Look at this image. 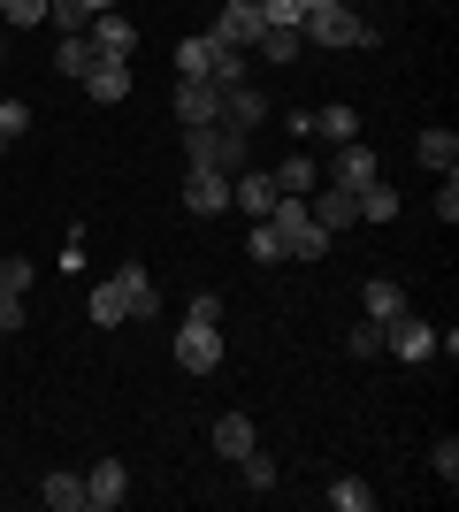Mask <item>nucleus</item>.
Here are the masks:
<instances>
[{
	"mask_svg": "<svg viewBox=\"0 0 459 512\" xmlns=\"http://www.w3.org/2000/svg\"><path fill=\"white\" fill-rule=\"evenodd\" d=\"M0 291H31V260H0Z\"/></svg>",
	"mask_w": 459,
	"mask_h": 512,
	"instance_id": "f704fd0d",
	"label": "nucleus"
},
{
	"mask_svg": "<svg viewBox=\"0 0 459 512\" xmlns=\"http://www.w3.org/2000/svg\"><path fill=\"white\" fill-rule=\"evenodd\" d=\"M414 153H421V169L452 176V169H459V130H452V123H429V130L414 138Z\"/></svg>",
	"mask_w": 459,
	"mask_h": 512,
	"instance_id": "2eb2a0df",
	"label": "nucleus"
},
{
	"mask_svg": "<svg viewBox=\"0 0 459 512\" xmlns=\"http://www.w3.org/2000/svg\"><path fill=\"white\" fill-rule=\"evenodd\" d=\"M268 222H276V237H284V260H322L329 253V230L322 222H314V207H306V199H276V207H268Z\"/></svg>",
	"mask_w": 459,
	"mask_h": 512,
	"instance_id": "f03ea898",
	"label": "nucleus"
},
{
	"mask_svg": "<svg viewBox=\"0 0 459 512\" xmlns=\"http://www.w3.org/2000/svg\"><path fill=\"white\" fill-rule=\"evenodd\" d=\"M299 31H306V46H375V23L352 0H314Z\"/></svg>",
	"mask_w": 459,
	"mask_h": 512,
	"instance_id": "f257e3e1",
	"label": "nucleus"
},
{
	"mask_svg": "<svg viewBox=\"0 0 459 512\" xmlns=\"http://www.w3.org/2000/svg\"><path fill=\"white\" fill-rule=\"evenodd\" d=\"M0 329H23V291H0Z\"/></svg>",
	"mask_w": 459,
	"mask_h": 512,
	"instance_id": "e433bc0d",
	"label": "nucleus"
},
{
	"mask_svg": "<svg viewBox=\"0 0 459 512\" xmlns=\"http://www.w3.org/2000/svg\"><path fill=\"white\" fill-rule=\"evenodd\" d=\"M314 138H329V146H345V138H360V115H352L345 100L314 107Z\"/></svg>",
	"mask_w": 459,
	"mask_h": 512,
	"instance_id": "4be33fe9",
	"label": "nucleus"
},
{
	"mask_svg": "<svg viewBox=\"0 0 459 512\" xmlns=\"http://www.w3.org/2000/svg\"><path fill=\"white\" fill-rule=\"evenodd\" d=\"M23 130H31V107H23V100H0V138H8V146H16Z\"/></svg>",
	"mask_w": 459,
	"mask_h": 512,
	"instance_id": "72a5a7b5",
	"label": "nucleus"
},
{
	"mask_svg": "<svg viewBox=\"0 0 459 512\" xmlns=\"http://www.w3.org/2000/svg\"><path fill=\"white\" fill-rule=\"evenodd\" d=\"M54 69H62V77H77V85H85L92 69H100V46H92L85 31H69V39L54 46Z\"/></svg>",
	"mask_w": 459,
	"mask_h": 512,
	"instance_id": "a211bd4d",
	"label": "nucleus"
},
{
	"mask_svg": "<svg viewBox=\"0 0 459 512\" xmlns=\"http://www.w3.org/2000/svg\"><path fill=\"white\" fill-rule=\"evenodd\" d=\"M329 505L337 512H375V490L360 482V474H337V482H329Z\"/></svg>",
	"mask_w": 459,
	"mask_h": 512,
	"instance_id": "393cba45",
	"label": "nucleus"
},
{
	"mask_svg": "<svg viewBox=\"0 0 459 512\" xmlns=\"http://www.w3.org/2000/svg\"><path fill=\"white\" fill-rule=\"evenodd\" d=\"M345 352L352 360H375V352H383V321H360V329L345 337Z\"/></svg>",
	"mask_w": 459,
	"mask_h": 512,
	"instance_id": "2f4dec72",
	"label": "nucleus"
},
{
	"mask_svg": "<svg viewBox=\"0 0 459 512\" xmlns=\"http://www.w3.org/2000/svg\"><path fill=\"white\" fill-rule=\"evenodd\" d=\"M0 153H8V138H0Z\"/></svg>",
	"mask_w": 459,
	"mask_h": 512,
	"instance_id": "a19ab883",
	"label": "nucleus"
},
{
	"mask_svg": "<svg viewBox=\"0 0 459 512\" xmlns=\"http://www.w3.org/2000/svg\"><path fill=\"white\" fill-rule=\"evenodd\" d=\"M306 8H314V0H261V23H268V31H299Z\"/></svg>",
	"mask_w": 459,
	"mask_h": 512,
	"instance_id": "c85d7f7f",
	"label": "nucleus"
},
{
	"mask_svg": "<svg viewBox=\"0 0 459 512\" xmlns=\"http://www.w3.org/2000/svg\"><path fill=\"white\" fill-rule=\"evenodd\" d=\"M0 23L31 31V23H46V0H0Z\"/></svg>",
	"mask_w": 459,
	"mask_h": 512,
	"instance_id": "473e14b6",
	"label": "nucleus"
},
{
	"mask_svg": "<svg viewBox=\"0 0 459 512\" xmlns=\"http://www.w3.org/2000/svg\"><path fill=\"white\" fill-rule=\"evenodd\" d=\"M276 199H284V192H276V176H268V169H238V176H230V207H245L253 222H268Z\"/></svg>",
	"mask_w": 459,
	"mask_h": 512,
	"instance_id": "9d476101",
	"label": "nucleus"
},
{
	"mask_svg": "<svg viewBox=\"0 0 459 512\" xmlns=\"http://www.w3.org/2000/svg\"><path fill=\"white\" fill-rule=\"evenodd\" d=\"M253 444H261V436H253V421H245V413H222V421H215V451L230 459V467H238Z\"/></svg>",
	"mask_w": 459,
	"mask_h": 512,
	"instance_id": "412c9836",
	"label": "nucleus"
},
{
	"mask_svg": "<svg viewBox=\"0 0 459 512\" xmlns=\"http://www.w3.org/2000/svg\"><path fill=\"white\" fill-rule=\"evenodd\" d=\"M375 146H360V138H345L337 146V161H329V184H345V192H360V184H375Z\"/></svg>",
	"mask_w": 459,
	"mask_h": 512,
	"instance_id": "ddd939ff",
	"label": "nucleus"
},
{
	"mask_svg": "<svg viewBox=\"0 0 459 512\" xmlns=\"http://www.w3.org/2000/svg\"><path fill=\"white\" fill-rule=\"evenodd\" d=\"M39 505L46 512H85V474H46V482H39Z\"/></svg>",
	"mask_w": 459,
	"mask_h": 512,
	"instance_id": "aec40b11",
	"label": "nucleus"
},
{
	"mask_svg": "<svg viewBox=\"0 0 459 512\" xmlns=\"http://www.w3.org/2000/svg\"><path fill=\"white\" fill-rule=\"evenodd\" d=\"M184 321H222V299H215V291H199V299H192V314H184Z\"/></svg>",
	"mask_w": 459,
	"mask_h": 512,
	"instance_id": "4c0bfd02",
	"label": "nucleus"
},
{
	"mask_svg": "<svg viewBox=\"0 0 459 512\" xmlns=\"http://www.w3.org/2000/svg\"><path fill=\"white\" fill-rule=\"evenodd\" d=\"M245 253H253V268H276V260H284V237H276V222H253Z\"/></svg>",
	"mask_w": 459,
	"mask_h": 512,
	"instance_id": "cd10ccee",
	"label": "nucleus"
},
{
	"mask_svg": "<svg viewBox=\"0 0 459 512\" xmlns=\"http://www.w3.org/2000/svg\"><path fill=\"white\" fill-rule=\"evenodd\" d=\"M184 207H192L199 222L222 214V207H230V176H222V169H192V176H184Z\"/></svg>",
	"mask_w": 459,
	"mask_h": 512,
	"instance_id": "4468645a",
	"label": "nucleus"
},
{
	"mask_svg": "<svg viewBox=\"0 0 459 512\" xmlns=\"http://www.w3.org/2000/svg\"><path fill=\"white\" fill-rule=\"evenodd\" d=\"M360 222H398V192L391 184H360Z\"/></svg>",
	"mask_w": 459,
	"mask_h": 512,
	"instance_id": "bb28decb",
	"label": "nucleus"
},
{
	"mask_svg": "<svg viewBox=\"0 0 459 512\" xmlns=\"http://www.w3.org/2000/svg\"><path fill=\"white\" fill-rule=\"evenodd\" d=\"M222 123H230V130H253V123H268V100H261L253 85H230V92H222Z\"/></svg>",
	"mask_w": 459,
	"mask_h": 512,
	"instance_id": "6ab92c4d",
	"label": "nucleus"
},
{
	"mask_svg": "<svg viewBox=\"0 0 459 512\" xmlns=\"http://www.w3.org/2000/svg\"><path fill=\"white\" fill-rule=\"evenodd\" d=\"M0 62H8V31H0Z\"/></svg>",
	"mask_w": 459,
	"mask_h": 512,
	"instance_id": "ea45409f",
	"label": "nucleus"
},
{
	"mask_svg": "<svg viewBox=\"0 0 459 512\" xmlns=\"http://www.w3.org/2000/svg\"><path fill=\"white\" fill-rule=\"evenodd\" d=\"M253 46H261L268 62H299V54H306V31H268V23H261V39H253Z\"/></svg>",
	"mask_w": 459,
	"mask_h": 512,
	"instance_id": "a878e982",
	"label": "nucleus"
},
{
	"mask_svg": "<svg viewBox=\"0 0 459 512\" xmlns=\"http://www.w3.org/2000/svg\"><path fill=\"white\" fill-rule=\"evenodd\" d=\"M238 474H245V490H276V459H268L261 444H253V451L238 459Z\"/></svg>",
	"mask_w": 459,
	"mask_h": 512,
	"instance_id": "c756f323",
	"label": "nucleus"
},
{
	"mask_svg": "<svg viewBox=\"0 0 459 512\" xmlns=\"http://www.w3.org/2000/svg\"><path fill=\"white\" fill-rule=\"evenodd\" d=\"M360 306H368V321H391L398 306H406V283H391V276H375L368 291H360Z\"/></svg>",
	"mask_w": 459,
	"mask_h": 512,
	"instance_id": "b1692460",
	"label": "nucleus"
},
{
	"mask_svg": "<svg viewBox=\"0 0 459 512\" xmlns=\"http://www.w3.org/2000/svg\"><path fill=\"white\" fill-rule=\"evenodd\" d=\"M46 23H54V31H62V39H69V31H85V0H46Z\"/></svg>",
	"mask_w": 459,
	"mask_h": 512,
	"instance_id": "7c9ffc66",
	"label": "nucleus"
},
{
	"mask_svg": "<svg viewBox=\"0 0 459 512\" xmlns=\"http://www.w3.org/2000/svg\"><path fill=\"white\" fill-rule=\"evenodd\" d=\"M176 123H222V85L215 77H176Z\"/></svg>",
	"mask_w": 459,
	"mask_h": 512,
	"instance_id": "6e6552de",
	"label": "nucleus"
},
{
	"mask_svg": "<svg viewBox=\"0 0 459 512\" xmlns=\"http://www.w3.org/2000/svg\"><path fill=\"white\" fill-rule=\"evenodd\" d=\"M383 352H391V360H406V367H421V360H437V329H429L414 306H398V314L383 321Z\"/></svg>",
	"mask_w": 459,
	"mask_h": 512,
	"instance_id": "20e7f679",
	"label": "nucleus"
},
{
	"mask_svg": "<svg viewBox=\"0 0 459 512\" xmlns=\"http://www.w3.org/2000/svg\"><path fill=\"white\" fill-rule=\"evenodd\" d=\"M176 367L184 375H215L222 367V321H184L176 329Z\"/></svg>",
	"mask_w": 459,
	"mask_h": 512,
	"instance_id": "423d86ee",
	"label": "nucleus"
},
{
	"mask_svg": "<svg viewBox=\"0 0 459 512\" xmlns=\"http://www.w3.org/2000/svg\"><path fill=\"white\" fill-rule=\"evenodd\" d=\"M184 153H192V169L238 176L245 169V130H230V123H184Z\"/></svg>",
	"mask_w": 459,
	"mask_h": 512,
	"instance_id": "7ed1b4c3",
	"label": "nucleus"
},
{
	"mask_svg": "<svg viewBox=\"0 0 459 512\" xmlns=\"http://www.w3.org/2000/svg\"><path fill=\"white\" fill-rule=\"evenodd\" d=\"M437 474H444V490H452V482H459V444H452V436H444V444H437Z\"/></svg>",
	"mask_w": 459,
	"mask_h": 512,
	"instance_id": "c9c22d12",
	"label": "nucleus"
},
{
	"mask_svg": "<svg viewBox=\"0 0 459 512\" xmlns=\"http://www.w3.org/2000/svg\"><path fill=\"white\" fill-rule=\"evenodd\" d=\"M306 207H314V222H322L329 237L360 222V192H345V184H329V176H322V184H314V192H306Z\"/></svg>",
	"mask_w": 459,
	"mask_h": 512,
	"instance_id": "0eeeda50",
	"label": "nucleus"
},
{
	"mask_svg": "<svg viewBox=\"0 0 459 512\" xmlns=\"http://www.w3.org/2000/svg\"><path fill=\"white\" fill-rule=\"evenodd\" d=\"M123 497H131V467H123V459H100V467L85 474V505L92 512H115Z\"/></svg>",
	"mask_w": 459,
	"mask_h": 512,
	"instance_id": "1a4fd4ad",
	"label": "nucleus"
},
{
	"mask_svg": "<svg viewBox=\"0 0 459 512\" xmlns=\"http://www.w3.org/2000/svg\"><path fill=\"white\" fill-rule=\"evenodd\" d=\"M85 92L100 107H115V100H131V62H115V54H100V69L85 77Z\"/></svg>",
	"mask_w": 459,
	"mask_h": 512,
	"instance_id": "f3484780",
	"label": "nucleus"
},
{
	"mask_svg": "<svg viewBox=\"0 0 459 512\" xmlns=\"http://www.w3.org/2000/svg\"><path fill=\"white\" fill-rule=\"evenodd\" d=\"M108 8H115V0H85V16H108Z\"/></svg>",
	"mask_w": 459,
	"mask_h": 512,
	"instance_id": "58836bf2",
	"label": "nucleus"
},
{
	"mask_svg": "<svg viewBox=\"0 0 459 512\" xmlns=\"http://www.w3.org/2000/svg\"><path fill=\"white\" fill-rule=\"evenodd\" d=\"M92 321H100V329H115V321H131L138 306H131V268H115L108 283H100V291H92V306H85Z\"/></svg>",
	"mask_w": 459,
	"mask_h": 512,
	"instance_id": "9b49d317",
	"label": "nucleus"
},
{
	"mask_svg": "<svg viewBox=\"0 0 459 512\" xmlns=\"http://www.w3.org/2000/svg\"><path fill=\"white\" fill-rule=\"evenodd\" d=\"M314 184H322V169H314V153H291L284 169H276V192H291V199H306Z\"/></svg>",
	"mask_w": 459,
	"mask_h": 512,
	"instance_id": "5701e85b",
	"label": "nucleus"
},
{
	"mask_svg": "<svg viewBox=\"0 0 459 512\" xmlns=\"http://www.w3.org/2000/svg\"><path fill=\"white\" fill-rule=\"evenodd\" d=\"M215 46H230V54H253V39H261V0H215V31H207Z\"/></svg>",
	"mask_w": 459,
	"mask_h": 512,
	"instance_id": "39448f33",
	"label": "nucleus"
},
{
	"mask_svg": "<svg viewBox=\"0 0 459 512\" xmlns=\"http://www.w3.org/2000/svg\"><path fill=\"white\" fill-rule=\"evenodd\" d=\"M222 54H230V46H215L207 31H199V39H176V77H215Z\"/></svg>",
	"mask_w": 459,
	"mask_h": 512,
	"instance_id": "dca6fc26",
	"label": "nucleus"
},
{
	"mask_svg": "<svg viewBox=\"0 0 459 512\" xmlns=\"http://www.w3.org/2000/svg\"><path fill=\"white\" fill-rule=\"evenodd\" d=\"M85 39L100 46V54H115V62H131V54H138V23L108 8V16H92V23H85Z\"/></svg>",
	"mask_w": 459,
	"mask_h": 512,
	"instance_id": "f8f14e48",
	"label": "nucleus"
}]
</instances>
